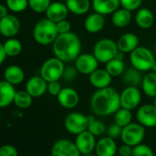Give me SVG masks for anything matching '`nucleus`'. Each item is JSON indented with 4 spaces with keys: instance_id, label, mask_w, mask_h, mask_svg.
Returning a JSON list of instances; mask_svg holds the SVG:
<instances>
[{
    "instance_id": "nucleus-51",
    "label": "nucleus",
    "mask_w": 156,
    "mask_h": 156,
    "mask_svg": "<svg viewBox=\"0 0 156 156\" xmlns=\"http://www.w3.org/2000/svg\"><path fill=\"white\" fill-rule=\"evenodd\" d=\"M154 50H155V52H156V42H155V45H154Z\"/></svg>"
},
{
    "instance_id": "nucleus-9",
    "label": "nucleus",
    "mask_w": 156,
    "mask_h": 156,
    "mask_svg": "<svg viewBox=\"0 0 156 156\" xmlns=\"http://www.w3.org/2000/svg\"><path fill=\"white\" fill-rule=\"evenodd\" d=\"M120 108L133 110L139 107L141 101L140 90L136 87H126L119 93Z\"/></svg>"
},
{
    "instance_id": "nucleus-46",
    "label": "nucleus",
    "mask_w": 156,
    "mask_h": 156,
    "mask_svg": "<svg viewBox=\"0 0 156 156\" xmlns=\"http://www.w3.org/2000/svg\"><path fill=\"white\" fill-rule=\"evenodd\" d=\"M6 57H7V54L5 52L4 46L2 43H0V65L4 62V61L6 60Z\"/></svg>"
},
{
    "instance_id": "nucleus-4",
    "label": "nucleus",
    "mask_w": 156,
    "mask_h": 156,
    "mask_svg": "<svg viewBox=\"0 0 156 156\" xmlns=\"http://www.w3.org/2000/svg\"><path fill=\"white\" fill-rule=\"evenodd\" d=\"M155 61L153 52L143 46H139L129 53V62L131 66L142 73L151 71Z\"/></svg>"
},
{
    "instance_id": "nucleus-10",
    "label": "nucleus",
    "mask_w": 156,
    "mask_h": 156,
    "mask_svg": "<svg viewBox=\"0 0 156 156\" xmlns=\"http://www.w3.org/2000/svg\"><path fill=\"white\" fill-rule=\"evenodd\" d=\"M51 156H81V153L73 141L60 139L52 144Z\"/></svg>"
},
{
    "instance_id": "nucleus-20",
    "label": "nucleus",
    "mask_w": 156,
    "mask_h": 156,
    "mask_svg": "<svg viewBox=\"0 0 156 156\" xmlns=\"http://www.w3.org/2000/svg\"><path fill=\"white\" fill-rule=\"evenodd\" d=\"M116 42L119 51L124 53H130L140 46V40L138 36L132 32L122 34Z\"/></svg>"
},
{
    "instance_id": "nucleus-52",
    "label": "nucleus",
    "mask_w": 156,
    "mask_h": 156,
    "mask_svg": "<svg viewBox=\"0 0 156 156\" xmlns=\"http://www.w3.org/2000/svg\"><path fill=\"white\" fill-rule=\"evenodd\" d=\"M116 156H120V155H116Z\"/></svg>"
},
{
    "instance_id": "nucleus-16",
    "label": "nucleus",
    "mask_w": 156,
    "mask_h": 156,
    "mask_svg": "<svg viewBox=\"0 0 156 156\" xmlns=\"http://www.w3.org/2000/svg\"><path fill=\"white\" fill-rule=\"evenodd\" d=\"M48 82L41 75L30 77L27 81L25 90L33 98H40L47 92Z\"/></svg>"
},
{
    "instance_id": "nucleus-41",
    "label": "nucleus",
    "mask_w": 156,
    "mask_h": 156,
    "mask_svg": "<svg viewBox=\"0 0 156 156\" xmlns=\"http://www.w3.org/2000/svg\"><path fill=\"white\" fill-rule=\"evenodd\" d=\"M121 131H122V127H120L119 125L116 124L115 122L113 124L109 125L108 128H107L108 136L112 138V139H114V140L119 138V137H120Z\"/></svg>"
},
{
    "instance_id": "nucleus-27",
    "label": "nucleus",
    "mask_w": 156,
    "mask_h": 156,
    "mask_svg": "<svg viewBox=\"0 0 156 156\" xmlns=\"http://www.w3.org/2000/svg\"><path fill=\"white\" fill-rule=\"evenodd\" d=\"M69 11L76 16H83L89 12L92 8L90 0H67L65 2Z\"/></svg>"
},
{
    "instance_id": "nucleus-40",
    "label": "nucleus",
    "mask_w": 156,
    "mask_h": 156,
    "mask_svg": "<svg viewBox=\"0 0 156 156\" xmlns=\"http://www.w3.org/2000/svg\"><path fill=\"white\" fill-rule=\"evenodd\" d=\"M0 156H19V151L13 145L5 144L0 146Z\"/></svg>"
},
{
    "instance_id": "nucleus-17",
    "label": "nucleus",
    "mask_w": 156,
    "mask_h": 156,
    "mask_svg": "<svg viewBox=\"0 0 156 156\" xmlns=\"http://www.w3.org/2000/svg\"><path fill=\"white\" fill-rule=\"evenodd\" d=\"M69 12L70 11L64 2L56 1L51 3L45 12V15L48 20L57 23L61 20H66L69 15Z\"/></svg>"
},
{
    "instance_id": "nucleus-3",
    "label": "nucleus",
    "mask_w": 156,
    "mask_h": 156,
    "mask_svg": "<svg viewBox=\"0 0 156 156\" xmlns=\"http://www.w3.org/2000/svg\"><path fill=\"white\" fill-rule=\"evenodd\" d=\"M58 35L56 23L47 18L39 20L33 29V39L43 46L52 44Z\"/></svg>"
},
{
    "instance_id": "nucleus-21",
    "label": "nucleus",
    "mask_w": 156,
    "mask_h": 156,
    "mask_svg": "<svg viewBox=\"0 0 156 156\" xmlns=\"http://www.w3.org/2000/svg\"><path fill=\"white\" fill-rule=\"evenodd\" d=\"M92 9L94 12L103 16L112 15L120 8L119 0H92Z\"/></svg>"
},
{
    "instance_id": "nucleus-15",
    "label": "nucleus",
    "mask_w": 156,
    "mask_h": 156,
    "mask_svg": "<svg viewBox=\"0 0 156 156\" xmlns=\"http://www.w3.org/2000/svg\"><path fill=\"white\" fill-rule=\"evenodd\" d=\"M20 30V21L13 15H7L0 20V33L6 38L15 37Z\"/></svg>"
},
{
    "instance_id": "nucleus-45",
    "label": "nucleus",
    "mask_w": 156,
    "mask_h": 156,
    "mask_svg": "<svg viewBox=\"0 0 156 156\" xmlns=\"http://www.w3.org/2000/svg\"><path fill=\"white\" fill-rule=\"evenodd\" d=\"M9 15V9L6 5H0V20Z\"/></svg>"
},
{
    "instance_id": "nucleus-28",
    "label": "nucleus",
    "mask_w": 156,
    "mask_h": 156,
    "mask_svg": "<svg viewBox=\"0 0 156 156\" xmlns=\"http://www.w3.org/2000/svg\"><path fill=\"white\" fill-rule=\"evenodd\" d=\"M131 20H132L131 11L123 8L118 9L111 16V21L113 25L120 29L129 26Z\"/></svg>"
},
{
    "instance_id": "nucleus-37",
    "label": "nucleus",
    "mask_w": 156,
    "mask_h": 156,
    "mask_svg": "<svg viewBox=\"0 0 156 156\" xmlns=\"http://www.w3.org/2000/svg\"><path fill=\"white\" fill-rule=\"evenodd\" d=\"M131 156H154V152L150 146L140 143L133 147Z\"/></svg>"
},
{
    "instance_id": "nucleus-31",
    "label": "nucleus",
    "mask_w": 156,
    "mask_h": 156,
    "mask_svg": "<svg viewBox=\"0 0 156 156\" xmlns=\"http://www.w3.org/2000/svg\"><path fill=\"white\" fill-rule=\"evenodd\" d=\"M87 118H88L87 130L90 131L96 137H101L107 131V127L105 123L100 119H96V117L93 115L87 116Z\"/></svg>"
},
{
    "instance_id": "nucleus-50",
    "label": "nucleus",
    "mask_w": 156,
    "mask_h": 156,
    "mask_svg": "<svg viewBox=\"0 0 156 156\" xmlns=\"http://www.w3.org/2000/svg\"><path fill=\"white\" fill-rule=\"evenodd\" d=\"M59 1H62V2H64V3H65V2L67 1V0H59Z\"/></svg>"
},
{
    "instance_id": "nucleus-6",
    "label": "nucleus",
    "mask_w": 156,
    "mask_h": 156,
    "mask_svg": "<svg viewBox=\"0 0 156 156\" xmlns=\"http://www.w3.org/2000/svg\"><path fill=\"white\" fill-rule=\"evenodd\" d=\"M65 63L54 56L46 60L42 63L40 71V75L48 83L52 81H59L61 78H62Z\"/></svg>"
},
{
    "instance_id": "nucleus-14",
    "label": "nucleus",
    "mask_w": 156,
    "mask_h": 156,
    "mask_svg": "<svg viewBox=\"0 0 156 156\" xmlns=\"http://www.w3.org/2000/svg\"><path fill=\"white\" fill-rule=\"evenodd\" d=\"M58 103L66 109H73L79 104L80 97L78 92L72 87L62 88L59 95L56 97Z\"/></svg>"
},
{
    "instance_id": "nucleus-26",
    "label": "nucleus",
    "mask_w": 156,
    "mask_h": 156,
    "mask_svg": "<svg viewBox=\"0 0 156 156\" xmlns=\"http://www.w3.org/2000/svg\"><path fill=\"white\" fill-rule=\"evenodd\" d=\"M5 80L13 86L20 85L24 81L25 73L23 69L19 65H9L6 68L4 72Z\"/></svg>"
},
{
    "instance_id": "nucleus-13",
    "label": "nucleus",
    "mask_w": 156,
    "mask_h": 156,
    "mask_svg": "<svg viewBox=\"0 0 156 156\" xmlns=\"http://www.w3.org/2000/svg\"><path fill=\"white\" fill-rule=\"evenodd\" d=\"M74 143L81 154L92 153L93 151H95L97 144L96 136L87 129L76 135Z\"/></svg>"
},
{
    "instance_id": "nucleus-5",
    "label": "nucleus",
    "mask_w": 156,
    "mask_h": 156,
    "mask_svg": "<svg viewBox=\"0 0 156 156\" xmlns=\"http://www.w3.org/2000/svg\"><path fill=\"white\" fill-rule=\"evenodd\" d=\"M119 51L117 42L108 38L98 41L93 48V54L101 63H107L114 59Z\"/></svg>"
},
{
    "instance_id": "nucleus-23",
    "label": "nucleus",
    "mask_w": 156,
    "mask_h": 156,
    "mask_svg": "<svg viewBox=\"0 0 156 156\" xmlns=\"http://www.w3.org/2000/svg\"><path fill=\"white\" fill-rule=\"evenodd\" d=\"M16 89L8 81H0V108L9 107L14 101Z\"/></svg>"
},
{
    "instance_id": "nucleus-22",
    "label": "nucleus",
    "mask_w": 156,
    "mask_h": 156,
    "mask_svg": "<svg viewBox=\"0 0 156 156\" xmlns=\"http://www.w3.org/2000/svg\"><path fill=\"white\" fill-rule=\"evenodd\" d=\"M106 25V20L105 16L94 12L89 14L84 22V27L85 30L91 34H96L100 32Z\"/></svg>"
},
{
    "instance_id": "nucleus-43",
    "label": "nucleus",
    "mask_w": 156,
    "mask_h": 156,
    "mask_svg": "<svg viewBox=\"0 0 156 156\" xmlns=\"http://www.w3.org/2000/svg\"><path fill=\"white\" fill-rule=\"evenodd\" d=\"M56 28H57L59 34H63V33L70 32L72 26H71L70 21H68L67 20H63L56 23Z\"/></svg>"
},
{
    "instance_id": "nucleus-39",
    "label": "nucleus",
    "mask_w": 156,
    "mask_h": 156,
    "mask_svg": "<svg viewBox=\"0 0 156 156\" xmlns=\"http://www.w3.org/2000/svg\"><path fill=\"white\" fill-rule=\"evenodd\" d=\"M79 73L78 70L76 69L75 66H65L64 71H63V74H62V79L67 81V82H72L74 79H76V77Z\"/></svg>"
},
{
    "instance_id": "nucleus-49",
    "label": "nucleus",
    "mask_w": 156,
    "mask_h": 156,
    "mask_svg": "<svg viewBox=\"0 0 156 156\" xmlns=\"http://www.w3.org/2000/svg\"><path fill=\"white\" fill-rule=\"evenodd\" d=\"M153 105H154V106L156 107V97H155V98H153Z\"/></svg>"
},
{
    "instance_id": "nucleus-36",
    "label": "nucleus",
    "mask_w": 156,
    "mask_h": 156,
    "mask_svg": "<svg viewBox=\"0 0 156 156\" xmlns=\"http://www.w3.org/2000/svg\"><path fill=\"white\" fill-rule=\"evenodd\" d=\"M51 3V0H29V7L36 13H45Z\"/></svg>"
},
{
    "instance_id": "nucleus-18",
    "label": "nucleus",
    "mask_w": 156,
    "mask_h": 156,
    "mask_svg": "<svg viewBox=\"0 0 156 156\" xmlns=\"http://www.w3.org/2000/svg\"><path fill=\"white\" fill-rule=\"evenodd\" d=\"M95 152L97 156H116L118 146L114 139L107 136L97 140Z\"/></svg>"
},
{
    "instance_id": "nucleus-24",
    "label": "nucleus",
    "mask_w": 156,
    "mask_h": 156,
    "mask_svg": "<svg viewBox=\"0 0 156 156\" xmlns=\"http://www.w3.org/2000/svg\"><path fill=\"white\" fill-rule=\"evenodd\" d=\"M154 15L147 8H140L137 10L135 15V22L137 26L142 30H147L154 24Z\"/></svg>"
},
{
    "instance_id": "nucleus-44",
    "label": "nucleus",
    "mask_w": 156,
    "mask_h": 156,
    "mask_svg": "<svg viewBox=\"0 0 156 156\" xmlns=\"http://www.w3.org/2000/svg\"><path fill=\"white\" fill-rule=\"evenodd\" d=\"M132 151H133V147L125 143H123L118 148V153L120 156H131Z\"/></svg>"
},
{
    "instance_id": "nucleus-33",
    "label": "nucleus",
    "mask_w": 156,
    "mask_h": 156,
    "mask_svg": "<svg viewBox=\"0 0 156 156\" xmlns=\"http://www.w3.org/2000/svg\"><path fill=\"white\" fill-rule=\"evenodd\" d=\"M33 102V97L30 96L26 90H20L16 92L13 103L21 109L29 108Z\"/></svg>"
},
{
    "instance_id": "nucleus-42",
    "label": "nucleus",
    "mask_w": 156,
    "mask_h": 156,
    "mask_svg": "<svg viewBox=\"0 0 156 156\" xmlns=\"http://www.w3.org/2000/svg\"><path fill=\"white\" fill-rule=\"evenodd\" d=\"M62 90V86L59 83V81H52V82H49L48 83V87H47V92L53 96V97H57L59 95V93Z\"/></svg>"
},
{
    "instance_id": "nucleus-48",
    "label": "nucleus",
    "mask_w": 156,
    "mask_h": 156,
    "mask_svg": "<svg viewBox=\"0 0 156 156\" xmlns=\"http://www.w3.org/2000/svg\"><path fill=\"white\" fill-rule=\"evenodd\" d=\"M151 71H153V72H155L156 73V61H155V62H154V65H153V67H152V70Z\"/></svg>"
},
{
    "instance_id": "nucleus-11",
    "label": "nucleus",
    "mask_w": 156,
    "mask_h": 156,
    "mask_svg": "<svg viewBox=\"0 0 156 156\" xmlns=\"http://www.w3.org/2000/svg\"><path fill=\"white\" fill-rule=\"evenodd\" d=\"M99 62L93 53H80L74 60V66L79 73L89 75L98 68Z\"/></svg>"
},
{
    "instance_id": "nucleus-12",
    "label": "nucleus",
    "mask_w": 156,
    "mask_h": 156,
    "mask_svg": "<svg viewBox=\"0 0 156 156\" xmlns=\"http://www.w3.org/2000/svg\"><path fill=\"white\" fill-rule=\"evenodd\" d=\"M137 120L145 128L156 127V107L153 104L140 106L136 113Z\"/></svg>"
},
{
    "instance_id": "nucleus-1",
    "label": "nucleus",
    "mask_w": 156,
    "mask_h": 156,
    "mask_svg": "<svg viewBox=\"0 0 156 156\" xmlns=\"http://www.w3.org/2000/svg\"><path fill=\"white\" fill-rule=\"evenodd\" d=\"M93 113L98 117L114 115L120 108L119 93L111 87L98 89L90 99Z\"/></svg>"
},
{
    "instance_id": "nucleus-35",
    "label": "nucleus",
    "mask_w": 156,
    "mask_h": 156,
    "mask_svg": "<svg viewBox=\"0 0 156 156\" xmlns=\"http://www.w3.org/2000/svg\"><path fill=\"white\" fill-rule=\"evenodd\" d=\"M6 6L15 13H20L29 7V0H6Z\"/></svg>"
},
{
    "instance_id": "nucleus-8",
    "label": "nucleus",
    "mask_w": 156,
    "mask_h": 156,
    "mask_svg": "<svg viewBox=\"0 0 156 156\" xmlns=\"http://www.w3.org/2000/svg\"><path fill=\"white\" fill-rule=\"evenodd\" d=\"M87 126H88L87 116L80 112H71L66 116L64 119L65 129L73 135H77L87 130Z\"/></svg>"
},
{
    "instance_id": "nucleus-38",
    "label": "nucleus",
    "mask_w": 156,
    "mask_h": 156,
    "mask_svg": "<svg viewBox=\"0 0 156 156\" xmlns=\"http://www.w3.org/2000/svg\"><path fill=\"white\" fill-rule=\"evenodd\" d=\"M120 7L129 11H137L141 8L143 0H119Z\"/></svg>"
},
{
    "instance_id": "nucleus-2",
    "label": "nucleus",
    "mask_w": 156,
    "mask_h": 156,
    "mask_svg": "<svg viewBox=\"0 0 156 156\" xmlns=\"http://www.w3.org/2000/svg\"><path fill=\"white\" fill-rule=\"evenodd\" d=\"M82 42L75 33L70 31L59 34L52 43V52L64 63L73 62L80 55Z\"/></svg>"
},
{
    "instance_id": "nucleus-30",
    "label": "nucleus",
    "mask_w": 156,
    "mask_h": 156,
    "mask_svg": "<svg viewBox=\"0 0 156 156\" xmlns=\"http://www.w3.org/2000/svg\"><path fill=\"white\" fill-rule=\"evenodd\" d=\"M105 69L112 77H118L123 74L126 70V65L123 60L114 58L106 63Z\"/></svg>"
},
{
    "instance_id": "nucleus-32",
    "label": "nucleus",
    "mask_w": 156,
    "mask_h": 156,
    "mask_svg": "<svg viewBox=\"0 0 156 156\" xmlns=\"http://www.w3.org/2000/svg\"><path fill=\"white\" fill-rule=\"evenodd\" d=\"M3 46H4V50H5L7 56H9V57L18 56L22 51V43L20 42V41H19L18 39H15L14 37L9 38L3 43Z\"/></svg>"
},
{
    "instance_id": "nucleus-7",
    "label": "nucleus",
    "mask_w": 156,
    "mask_h": 156,
    "mask_svg": "<svg viewBox=\"0 0 156 156\" xmlns=\"http://www.w3.org/2000/svg\"><path fill=\"white\" fill-rule=\"evenodd\" d=\"M145 137V127L139 122H131L122 128L120 139L123 143L132 147L142 143Z\"/></svg>"
},
{
    "instance_id": "nucleus-25",
    "label": "nucleus",
    "mask_w": 156,
    "mask_h": 156,
    "mask_svg": "<svg viewBox=\"0 0 156 156\" xmlns=\"http://www.w3.org/2000/svg\"><path fill=\"white\" fill-rule=\"evenodd\" d=\"M121 76H122V82L124 85H126V87H136L141 85L142 78H143L142 72L139 71L133 66L126 68L125 72Z\"/></svg>"
},
{
    "instance_id": "nucleus-29",
    "label": "nucleus",
    "mask_w": 156,
    "mask_h": 156,
    "mask_svg": "<svg viewBox=\"0 0 156 156\" xmlns=\"http://www.w3.org/2000/svg\"><path fill=\"white\" fill-rule=\"evenodd\" d=\"M140 87L147 97L154 98L156 97V73L152 71L144 74Z\"/></svg>"
},
{
    "instance_id": "nucleus-19",
    "label": "nucleus",
    "mask_w": 156,
    "mask_h": 156,
    "mask_svg": "<svg viewBox=\"0 0 156 156\" xmlns=\"http://www.w3.org/2000/svg\"><path fill=\"white\" fill-rule=\"evenodd\" d=\"M112 78L113 77L108 73L106 69L98 68L89 74V82L95 88L101 89L110 87L112 83Z\"/></svg>"
},
{
    "instance_id": "nucleus-47",
    "label": "nucleus",
    "mask_w": 156,
    "mask_h": 156,
    "mask_svg": "<svg viewBox=\"0 0 156 156\" xmlns=\"http://www.w3.org/2000/svg\"><path fill=\"white\" fill-rule=\"evenodd\" d=\"M81 156H97V155L93 153H89V154H81Z\"/></svg>"
},
{
    "instance_id": "nucleus-34",
    "label": "nucleus",
    "mask_w": 156,
    "mask_h": 156,
    "mask_svg": "<svg viewBox=\"0 0 156 156\" xmlns=\"http://www.w3.org/2000/svg\"><path fill=\"white\" fill-rule=\"evenodd\" d=\"M114 122L120 127H125L132 122V113L131 110L120 108L114 114Z\"/></svg>"
}]
</instances>
